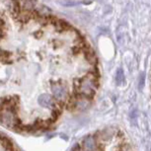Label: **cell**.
I'll return each instance as SVG.
<instances>
[{"label": "cell", "instance_id": "obj_1", "mask_svg": "<svg viewBox=\"0 0 151 151\" xmlns=\"http://www.w3.org/2000/svg\"><path fill=\"white\" fill-rule=\"evenodd\" d=\"M12 100L5 101L2 106H0V122H2L8 127L12 129H20L19 119L17 116L16 104L11 105Z\"/></svg>", "mask_w": 151, "mask_h": 151}, {"label": "cell", "instance_id": "obj_2", "mask_svg": "<svg viewBox=\"0 0 151 151\" xmlns=\"http://www.w3.org/2000/svg\"><path fill=\"white\" fill-rule=\"evenodd\" d=\"M97 88L96 76L92 73H88L77 82V92L79 95L91 98L94 96Z\"/></svg>", "mask_w": 151, "mask_h": 151}, {"label": "cell", "instance_id": "obj_3", "mask_svg": "<svg viewBox=\"0 0 151 151\" xmlns=\"http://www.w3.org/2000/svg\"><path fill=\"white\" fill-rule=\"evenodd\" d=\"M50 91L53 99L58 101V103H63L67 99V89L61 82H52L50 84Z\"/></svg>", "mask_w": 151, "mask_h": 151}, {"label": "cell", "instance_id": "obj_4", "mask_svg": "<svg viewBox=\"0 0 151 151\" xmlns=\"http://www.w3.org/2000/svg\"><path fill=\"white\" fill-rule=\"evenodd\" d=\"M71 102H72V107L78 111H84L88 109L90 106L89 98L81 95H79V97H77V98H72Z\"/></svg>", "mask_w": 151, "mask_h": 151}, {"label": "cell", "instance_id": "obj_5", "mask_svg": "<svg viewBox=\"0 0 151 151\" xmlns=\"http://www.w3.org/2000/svg\"><path fill=\"white\" fill-rule=\"evenodd\" d=\"M38 103L40 106H42V108H45V109H52L53 106L55 105L53 97L47 93L41 94V95L39 96Z\"/></svg>", "mask_w": 151, "mask_h": 151}, {"label": "cell", "instance_id": "obj_6", "mask_svg": "<svg viewBox=\"0 0 151 151\" xmlns=\"http://www.w3.org/2000/svg\"><path fill=\"white\" fill-rule=\"evenodd\" d=\"M83 151H101L93 136H86L82 141Z\"/></svg>", "mask_w": 151, "mask_h": 151}, {"label": "cell", "instance_id": "obj_7", "mask_svg": "<svg viewBox=\"0 0 151 151\" xmlns=\"http://www.w3.org/2000/svg\"><path fill=\"white\" fill-rule=\"evenodd\" d=\"M17 2H18L20 10L33 13L36 10L38 0H18Z\"/></svg>", "mask_w": 151, "mask_h": 151}, {"label": "cell", "instance_id": "obj_8", "mask_svg": "<svg viewBox=\"0 0 151 151\" xmlns=\"http://www.w3.org/2000/svg\"><path fill=\"white\" fill-rule=\"evenodd\" d=\"M114 132H115V130L112 129H104L103 132H100V136H101V138L104 139V140H108V139H110V138L113 137Z\"/></svg>", "mask_w": 151, "mask_h": 151}, {"label": "cell", "instance_id": "obj_9", "mask_svg": "<svg viewBox=\"0 0 151 151\" xmlns=\"http://www.w3.org/2000/svg\"><path fill=\"white\" fill-rule=\"evenodd\" d=\"M116 83L119 85L122 84L124 82V71L122 69H119L116 71Z\"/></svg>", "mask_w": 151, "mask_h": 151}, {"label": "cell", "instance_id": "obj_10", "mask_svg": "<svg viewBox=\"0 0 151 151\" xmlns=\"http://www.w3.org/2000/svg\"><path fill=\"white\" fill-rule=\"evenodd\" d=\"M144 85H145V76L143 73H141L140 76H139V79H138V89L141 91L143 89Z\"/></svg>", "mask_w": 151, "mask_h": 151}, {"label": "cell", "instance_id": "obj_11", "mask_svg": "<svg viewBox=\"0 0 151 151\" xmlns=\"http://www.w3.org/2000/svg\"><path fill=\"white\" fill-rule=\"evenodd\" d=\"M3 34H4L3 29H1V28H0V40L2 39V37H3Z\"/></svg>", "mask_w": 151, "mask_h": 151}, {"label": "cell", "instance_id": "obj_12", "mask_svg": "<svg viewBox=\"0 0 151 151\" xmlns=\"http://www.w3.org/2000/svg\"><path fill=\"white\" fill-rule=\"evenodd\" d=\"M13 1H18V0H13Z\"/></svg>", "mask_w": 151, "mask_h": 151}, {"label": "cell", "instance_id": "obj_13", "mask_svg": "<svg viewBox=\"0 0 151 151\" xmlns=\"http://www.w3.org/2000/svg\"><path fill=\"white\" fill-rule=\"evenodd\" d=\"M150 151H151V149H150Z\"/></svg>", "mask_w": 151, "mask_h": 151}]
</instances>
